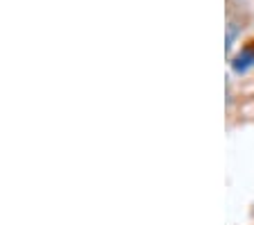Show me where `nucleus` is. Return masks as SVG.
I'll list each match as a JSON object with an SVG mask.
<instances>
[{
  "label": "nucleus",
  "mask_w": 254,
  "mask_h": 225,
  "mask_svg": "<svg viewBox=\"0 0 254 225\" xmlns=\"http://www.w3.org/2000/svg\"><path fill=\"white\" fill-rule=\"evenodd\" d=\"M252 64H254V53L252 50H245V53H241L236 59H234V71L243 73V71H248Z\"/></svg>",
  "instance_id": "nucleus-1"
},
{
  "label": "nucleus",
  "mask_w": 254,
  "mask_h": 225,
  "mask_svg": "<svg viewBox=\"0 0 254 225\" xmlns=\"http://www.w3.org/2000/svg\"><path fill=\"white\" fill-rule=\"evenodd\" d=\"M234 39H236V23H229L227 25V50H232Z\"/></svg>",
  "instance_id": "nucleus-2"
}]
</instances>
